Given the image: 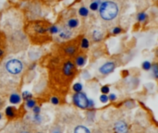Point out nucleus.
<instances>
[{
  "label": "nucleus",
  "mask_w": 158,
  "mask_h": 133,
  "mask_svg": "<svg viewBox=\"0 0 158 133\" xmlns=\"http://www.w3.org/2000/svg\"><path fill=\"white\" fill-rule=\"evenodd\" d=\"M114 69H115V64L112 62H107L105 63V65L100 68V72L103 73V74H109V73L113 72Z\"/></svg>",
  "instance_id": "nucleus-4"
},
{
  "label": "nucleus",
  "mask_w": 158,
  "mask_h": 133,
  "mask_svg": "<svg viewBox=\"0 0 158 133\" xmlns=\"http://www.w3.org/2000/svg\"><path fill=\"white\" fill-rule=\"evenodd\" d=\"M120 32H121V29H120V28H118V27L115 28V29L113 30L114 34H118V33H120Z\"/></svg>",
  "instance_id": "nucleus-27"
},
{
  "label": "nucleus",
  "mask_w": 158,
  "mask_h": 133,
  "mask_svg": "<svg viewBox=\"0 0 158 133\" xmlns=\"http://www.w3.org/2000/svg\"><path fill=\"white\" fill-rule=\"evenodd\" d=\"M33 112H34L35 114H39L40 113V107H38V106H34V107H33Z\"/></svg>",
  "instance_id": "nucleus-29"
},
{
  "label": "nucleus",
  "mask_w": 158,
  "mask_h": 133,
  "mask_svg": "<svg viewBox=\"0 0 158 133\" xmlns=\"http://www.w3.org/2000/svg\"><path fill=\"white\" fill-rule=\"evenodd\" d=\"M102 92H103V94H106L109 92V87L108 86H103V88H102Z\"/></svg>",
  "instance_id": "nucleus-26"
},
{
  "label": "nucleus",
  "mask_w": 158,
  "mask_h": 133,
  "mask_svg": "<svg viewBox=\"0 0 158 133\" xmlns=\"http://www.w3.org/2000/svg\"><path fill=\"white\" fill-rule=\"evenodd\" d=\"M108 96H106V94H102L101 96H100V101H101L102 103H107L108 101Z\"/></svg>",
  "instance_id": "nucleus-23"
},
{
  "label": "nucleus",
  "mask_w": 158,
  "mask_h": 133,
  "mask_svg": "<svg viewBox=\"0 0 158 133\" xmlns=\"http://www.w3.org/2000/svg\"><path fill=\"white\" fill-rule=\"evenodd\" d=\"M73 100H74L75 104L80 108H86L88 106V98L85 93L77 92L73 97Z\"/></svg>",
  "instance_id": "nucleus-3"
},
{
  "label": "nucleus",
  "mask_w": 158,
  "mask_h": 133,
  "mask_svg": "<svg viewBox=\"0 0 158 133\" xmlns=\"http://www.w3.org/2000/svg\"><path fill=\"white\" fill-rule=\"evenodd\" d=\"M59 36L61 38H63V39H68L71 36V32L68 29H63L59 33Z\"/></svg>",
  "instance_id": "nucleus-7"
},
{
  "label": "nucleus",
  "mask_w": 158,
  "mask_h": 133,
  "mask_svg": "<svg viewBox=\"0 0 158 133\" xmlns=\"http://www.w3.org/2000/svg\"><path fill=\"white\" fill-rule=\"evenodd\" d=\"M6 114L8 117H10V118H12V117H14V111H13V108L10 107V106H8V108L6 109Z\"/></svg>",
  "instance_id": "nucleus-17"
},
{
  "label": "nucleus",
  "mask_w": 158,
  "mask_h": 133,
  "mask_svg": "<svg viewBox=\"0 0 158 133\" xmlns=\"http://www.w3.org/2000/svg\"><path fill=\"white\" fill-rule=\"evenodd\" d=\"M98 8H99V2H98V1H94V2L91 3V5H90V9L91 10L95 11V10L98 9Z\"/></svg>",
  "instance_id": "nucleus-15"
},
{
  "label": "nucleus",
  "mask_w": 158,
  "mask_h": 133,
  "mask_svg": "<svg viewBox=\"0 0 158 133\" xmlns=\"http://www.w3.org/2000/svg\"><path fill=\"white\" fill-rule=\"evenodd\" d=\"M51 102H52V104H58V99H57V97H53L52 99H51Z\"/></svg>",
  "instance_id": "nucleus-28"
},
{
  "label": "nucleus",
  "mask_w": 158,
  "mask_h": 133,
  "mask_svg": "<svg viewBox=\"0 0 158 133\" xmlns=\"http://www.w3.org/2000/svg\"><path fill=\"white\" fill-rule=\"evenodd\" d=\"M79 25V20L77 19H71L68 21V26L69 28H76Z\"/></svg>",
  "instance_id": "nucleus-10"
},
{
  "label": "nucleus",
  "mask_w": 158,
  "mask_h": 133,
  "mask_svg": "<svg viewBox=\"0 0 158 133\" xmlns=\"http://www.w3.org/2000/svg\"><path fill=\"white\" fill-rule=\"evenodd\" d=\"M115 131L116 133H127L128 132L127 124L123 121H117L115 124Z\"/></svg>",
  "instance_id": "nucleus-5"
},
{
  "label": "nucleus",
  "mask_w": 158,
  "mask_h": 133,
  "mask_svg": "<svg viewBox=\"0 0 158 133\" xmlns=\"http://www.w3.org/2000/svg\"><path fill=\"white\" fill-rule=\"evenodd\" d=\"M152 70H154V77H155V78H157V76H158L157 65H154V66H152Z\"/></svg>",
  "instance_id": "nucleus-25"
},
{
  "label": "nucleus",
  "mask_w": 158,
  "mask_h": 133,
  "mask_svg": "<svg viewBox=\"0 0 158 133\" xmlns=\"http://www.w3.org/2000/svg\"><path fill=\"white\" fill-rule=\"evenodd\" d=\"M26 106H27L28 107H30V108H32V107H34V106H35V102L33 101L32 99H30V100H28V101H27V104H26Z\"/></svg>",
  "instance_id": "nucleus-20"
},
{
  "label": "nucleus",
  "mask_w": 158,
  "mask_h": 133,
  "mask_svg": "<svg viewBox=\"0 0 158 133\" xmlns=\"http://www.w3.org/2000/svg\"><path fill=\"white\" fill-rule=\"evenodd\" d=\"M0 119H1V114H0Z\"/></svg>",
  "instance_id": "nucleus-33"
},
{
  "label": "nucleus",
  "mask_w": 158,
  "mask_h": 133,
  "mask_svg": "<svg viewBox=\"0 0 158 133\" xmlns=\"http://www.w3.org/2000/svg\"><path fill=\"white\" fill-rule=\"evenodd\" d=\"M92 37H94V40H95V41H100L102 39V33L99 31H94L92 32Z\"/></svg>",
  "instance_id": "nucleus-11"
},
{
  "label": "nucleus",
  "mask_w": 158,
  "mask_h": 133,
  "mask_svg": "<svg viewBox=\"0 0 158 133\" xmlns=\"http://www.w3.org/2000/svg\"><path fill=\"white\" fill-rule=\"evenodd\" d=\"M22 95H23L24 99H27V100H30V99H31V94L30 93V92H24Z\"/></svg>",
  "instance_id": "nucleus-24"
},
{
  "label": "nucleus",
  "mask_w": 158,
  "mask_h": 133,
  "mask_svg": "<svg viewBox=\"0 0 158 133\" xmlns=\"http://www.w3.org/2000/svg\"><path fill=\"white\" fill-rule=\"evenodd\" d=\"M108 99H110L111 101H114V100L117 99V96H116L115 94H110V96L108 97Z\"/></svg>",
  "instance_id": "nucleus-31"
},
{
  "label": "nucleus",
  "mask_w": 158,
  "mask_h": 133,
  "mask_svg": "<svg viewBox=\"0 0 158 133\" xmlns=\"http://www.w3.org/2000/svg\"><path fill=\"white\" fill-rule=\"evenodd\" d=\"M9 101L11 104H18V103H20V96L19 95V94H11L10 95V98H9Z\"/></svg>",
  "instance_id": "nucleus-8"
},
{
  "label": "nucleus",
  "mask_w": 158,
  "mask_h": 133,
  "mask_svg": "<svg viewBox=\"0 0 158 133\" xmlns=\"http://www.w3.org/2000/svg\"><path fill=\"white\" fill-rule=\"evenodd\" d=\"M74 133H90V131H89V129L87 128L83 127V126H78L75 129Z\"/></svg>",
  "instance_id": "nucleus-9"
},
{
  "label": "nucleus",
  "mask_w": 158,
  "mask_h": 133,
  "mask_svg": "<svg viewBox=\"0 0 158 133\" xmlns=\"http://www.w3.org/2000/svg\"><path fill=\"white\" fill-rule=\"evenodd\" d=\"M73 68H74V66H73V64L70 62V61L67 62L66 64L64 65V68H63V70H64L65 75H67V76H69V75L72 74Z\"/></svg>",
  "instance_id": "nucleus-6"
},
{
  "label": "nucleus",
  "mask_w": 158,
  "mask_h": 133,
  "mask_svg": "<svg viewBox=\"0 0 158 133\" xmlns=\"http://www.w3.org/2000/svg\"><path fill=\"white\" fill-rule=\"evenodd\" d=\"M21 133H28V132H21Z\"/></svg>",
  "instance_id": "nucleus-34"
},
{
  "label": "nucleus",
  "mask_w": 158,
  "mask_h": 133,
  "mask_svg": "<svg viewBox=\"0 0 158 133\" xmlns=\"http://www.w3.org/2000/svg\"><path fill=\"white\" fill-rule=\"evenodd\" d=\"M49 31H50L51 33H57L59 31L58 28L57 27V26H52V27L49 28Z\"/></svg>",
  "instance_id": "nucleus-22"
},
{
  "label": "nucleus",
  "mask_w": 158,
  "mask_h": 133,
  "mask_svg": "<svg viewBox=\"0 0 158 133\" xmlns=\"http://www.w3.org/2000/svg\"><path fill=\"white\" fill-rule=\"evenodd\" d=\"M79 14L82 17H86V16L89 14V10L87 9V8H84V7H81L79 10Z\"/></svg>",
  "instance_id": "nucleus-12"
},
{
  "label": "nucleus",
  "mask_w": 158,
  "mask_h": 133,
  "mask_svg": "<svg viewBox=\"0 0 158 133\" xmlns=\"http://www.w3.org/2000/svg\"><path fill=\"white\" fill-rule=\"evenodd\" d=\"M73 90L76 92H80V91L82 90V85L80 83H76V84L73 86Z\"/></svg>",
  "instance_id": "nucleus-18"
},
{
  "label": "nucleus",
  "mask_w": 158,
  "mask_h": 133,
  "mask_svg": "<svg viewBox=\"0 0 158 133\" xmlns=\"http://www.w3.org/2000/svg\"><path fill=\"white\" fill-rule=\"evenodd\" d=\"M100 16L105 20H112L117 17L118 8L117 4L112 1H105L100 6Z\"/></svg>",
  "instance_id": "nucleus-1"
},
{
  "label": "nucleus",
  "mask_w": 158,
  "mask_h": 133,
  "mask_svg": "<svg viewBox=\"0 0 158 133\" xmlns=\"http://www.w3.org/2000/svg\"><path fill=\"white\" fill-rule=\"evenodd\" d=\"M6 68L11 74H19L22 70V63L18 59H11L7 63Z\"/></svg>",
  "instance_id": "nucleus-2"
},
{
  "label": "nucleus",
  "mask_w": 158,
  "mask_h": 133,
  "mask_svg": "<svg viewBox=\"0 0 158 133\" xmlns=\"http://www.w3.org/2000/svg\"><path fill=\"white\" fill-rule=\"evenodd\" d=\"M147 16L145 13H143V12H141V13H139L138 16H137V19H138V20L140 22H143L145 20H146Z\"/></svg>",
  "instance_id": "nucleus-14"
},
{
  "label": "nucleus",
  "mask_w": 158,
  "mask_h": 133,
  "mask_svg": "<svg viewBox=\"0 0 158 133\" xmlns=\"http://www.w3.org/2000/svg\"><path fill=\"white\" fill-rule=\"evenodd\" d=\"M81 47L82 48H88L89 47V42L86 38H83L81 42Z\"/></svg>",
  "instance_id": "nucleus-21"
},
{
  "label": "nucleus",
  "mask_w": 158,
  "mask_h": 133,
  "mask_svg": "<svg viewBox=\"0 0 158 133\" xmlns=\"http://www.w3.org/2000/svg\"><path fill=\"white\" fill-rule=\"evenodd\" d=\"M143 69L145 70H149L151 69V63L149 61H144L143 63Z\"/></svg>",
  "instance_id": "nucleus-19"
},
{
  "label": "nucleus",
  "mask_w": 158,
  "mask_h": 133,
  "mask_svg": "<svg viewBox=\"0 0 158 133\" xmlns=\"http://www.w3.org/2000/svg\"><path fill=\"white\" fill-rule=\"evenodd\" d=\"M66 53L67 54H69V55H73V54L75 53V51H76V48H75L74 46H68L66 48Z\"/></svg>",
  "instance_id": "nucleus-16"
},
{
  "label": "nucleus",
  "mask_w": 158,
  "mask_h": 133,
  "mask_svg": "<svg viewBox=\"0 0 158 133\" xmlns=\"http://www.w3.org/2000/svg\"><path fill=\"white\" fill-rule=\"evenodd\" d=\"M94 106V101H92V100H88V106H90V107H92Z\"/></svg>",
  "instance_id": "nucleus-30"
},
{
  "label": "nucleus",
  "mask_w": 158,
  "mask_h": 133,
  "mask_svg": "<svg viewBox=\"0 0 158 133\" xmlns=\"http://www.w3.org/2000/svg\"><path fill=\"white\" fill-rule=\"evenodd\" d=\"M76 64H77V66H84V64H85V59H84V57H77V59H76Z\"/></svg>",
  "instance_id": "nucleus-13"
},
{
  "label": "nucleus",
  "mask_w": 158,
  "mask_h": 133,
  "mask_svg": "<svg viewBox=\"0 0 158 133\" xmlns=\"http://www.w3.org/2000/svg\"><path fill=\"white\" fill-rule=\"evenodd\" d=\"M2 55H3V51L1 50V49H0V57H1Z\"/></svg>",
  "instance_id": "nucleus-32"
}]
</instances>
